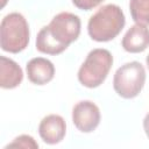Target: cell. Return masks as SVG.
<instances>
[{
	"label": "cell",
	"mask_w": 149,
	"mask_h": 149,
	"mask_svg": "<svg viewBox=\"0 0 149 149\" xmlns=\"http://www.w3.org/2000/svg\"><path fill=\"white\" fill-rule=\"evenodd\" d=\"M126 17L122 9L114 3L104 5L88 20V36L97 42L114 40L123 29Z\"/></svg>",
	"instance_id": "obj_1"
},
{
	"label": "cell",
	"mask_w": 149,
	"mask_h": 149,
	"mask_svg": "<svg viewBox=\"0 0 149 149\" xmlns=\"http://www.w3.org/2000/svg\"><path fill=\"white\" fill-rule=\"evenodd\" d=\"M30 31L26 17L17 12L7 14L0 23V45L6 52L19 54L29 43Z\"/></svg>",
	"instance_id": "obj_2"
},
{
	"label": "cell",
	"mask_w": 149,
	"mask_h": 149,
	"mask_svg": "<svg viewBox=\"0 0 149 149\" xmlns=\"http://www.w3.org/2000/svg\"><path fill=\"white\" fill-rule=\"evenodd\" d=\"M112 65L113 56L107 49H93L87 54L78 70V80L87 88H95L105 81Z\"/></svg>",
	"instance_id": "obj_3"
},
{
	"label": "cell",
	"mask_w": 149,
	"mask_h": 149,
	"mask_svg": "<svg viewBox=\"0 0 149 149\" xmlns=\"http://www.w3.org/2000/svg\"><path fill=\"white\" fill-rule=\"evenodd\" d=\"M146 84L144 66L137 62H128L121 65L114 73L113 88L123 99H133L140 94Z\"/></svg>",
	"instance_id": "obj_4"
},
{
	"label": "cell",
	"mask_w": 149,
	"mask_h": 149,
	"mask_svg": "<svg viewBox=\"0 0 149 149\" xmlns=\"http://www.w3.org/2000/svg\"><path fill=\"white\" fill-rule=\"evenodd\" d=\"M47 27L50 35L68 49V47L79 37L81 22L78 15L70 12H61L51 19Z\"/></svg>",
	"instance_id": "obj_5"
},
{
	"label": "cell",
	"mask_w": 149,
	"mask_h": 149,
	"mask_svg": "<svg viewBox=\"0 0 149 149\" xmlns=\"http://www.w3.org/2000/svg\"><path fill=\"white\" fill-rule=\"evenodd\" d=\"M101 119L99 107L91 100L78 101L72 108V122L81 133H92Z\"/></svg>",
	"instance_id": "obj_6"
},
{
	"label": "cell",
	"mask_w": 149,
	"mask_h": 149,
	"mask_svg": "<svg viewBox=\"0 0 149 149\" xmlns=\"http://www.w3.org/2000/svg\"><path fill=\"white\" fill-rule=\"evenodd\" d=\"M38 134L47 144H57L63 141L66 134V122L58 114L44 116L38 125Z\"/></svg>",
	"instance_id": "obj_7"
},
{
	"label": "cell",
	"mask_w": 149,
	"mask_h": 149,
	"mask_svg": "<svg viewBox=\"0 0 149 149\" xmlns=\"http://www.w3.org/2000/svg\"><path fill=\"white\" fill-rule=\"evenodd\" d=\"M26 71L30 83L42 86L54 79L55 65L44 57H35L27 63Z\"/></svg>",
	"instance_id": "obj_8"
},
{
	"label": "cell",
	"mask_w": 149,
	"mask_h": 149,
	"mask_svg": "<svg viewBox=\"0 0 149 149\" xmlns=\"http://www.w3.org/2000/svg\"><path fill=\"white\" fill-rule=\"evenodd\" d=\"M122 48L130 54H139L149 47V28L146 24L135 23L123 35Z\"/></svg>",
	"instance_id": "obj_9"
},
{
	"label": "cell",
	"mask_w": 149,
	"mask_h": 149,
	"mask_svg": "<svg viewBox=\"0 0 149 149\" xmlns=\"http://www.w3.org/2000/svg\"><path fill=\"white\" fill-rule=\"evenodd\" d=\"M23 79V71L21 66L13 59L0 57V86L5 90L17 87Z\"/></svg>",
	"instance_id": "obj_10"
},
{
	"label": "cell",
	"mask_w": 149,
	"mask_h": 149,
	"mask_svg": "<svg viewBox=\"0 0 149 149\" xmlns=\"http://www.w3.org/2000/svg\"><path fill=\"white\" fill-rule=\"evenodd\" d=\"M36 49L37 51L45 54V55H59L63 51L66 50V48H64L63 45H61L49 33L48 27L44 26L41 28V30L38 31L37 36H36Z\"/></svg>",
	"instance_id": "obj_11"
},
{
	"label": "cell",
	"mask_w": 149,
	"mask_h": 149,
	"mask_svg": "<svg viewBox=\"0 0 149 149\" xmlns=\"http://www.w3.org/2000/svg\"><path fill=\"white\" fill-rule=\"evenodd\" d=\"M129 12L135 23L149 26V0H129Z\"/></svg>",
	"instance_id": "obj_12"
},
{
	"label": "cell",
	"mask_w": 149,
	"mask_h": 149,
	"mask_svg": "<svg viewBox=\"0 0 149 149\" xmlns=\"http://www.w3.org/2000/svg\"><path fill=\"white\" fill-rule=\"evenodd\" d=\"M9 147H16V148H28V149H37L38 148V143L34 140L33 136L27 135V134H22L16 136L10 143H8L5 148H9Z\"/></svg>",
	"instance_id": "obj_13"
},
{
	"label": "cell",
	"mask_w": 149,
	"mask_h": 149,
	"mask_svg": "<svg viewBox=\"0 0 149 149\" xmlns=\"http://www.w3.org/2000/svg\"><path fill=\"white\" fill-rule=\"evenodd\" d=\"M72 3L81 10H91L93 8H95L97 6H99L102 1L105 0H71Z\"/></svg>",
	"instance_id": "obj_14"
},
{
	"label": "cell",
	"mask_w": 149,
	"mask_h": 149,
	"mask_svg": "<svg viewBox=\"0 0 149 149\" xmlns=\"http://www.w3.org/2000/svg\"><path fill=\"white\" fill-rule=\"evenodd\" d=\"M143 129H144V133H146L147 137L149 139V112L146 114V116L143 119Z\"/></svg>",
	"instance_id": "obj_15"
},
{
	"label": "cell",
	"mask_w": 149,
	"mask_h": 149,
	"mask_svg": "<svg viewBox=\"0 0 149 149\" xmlns=\"http://www.w3.org/2000/svg\"><path fill=\"white\" fill-rule=\"evenodd\" d=\"M146 65H147V68H148V70H149V55H148L147 58H146Z\"/></svg>",
	"instance_id": "obj_16"
}]
</instances>
